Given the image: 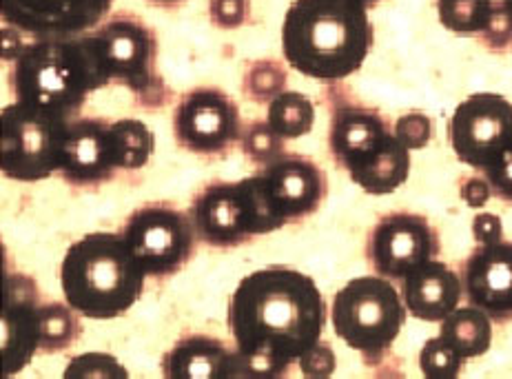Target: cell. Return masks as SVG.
<instances>
[{
  "label": "cell",
  "instance_id": "1",
  "mask_svg": "<svg viewBox=\"0 0 512 379\" xmlns=\"http://www.w3.org/2000/svg\"><path fill=\"white\" fill-rule=\"evenodd\" d=\"M326 304L309 275L266 266L233 291L229 329L244 377H282L322 340Z\"/></svg>",
  "mask_w": 512,
  "mask_h": 379
},
{
  "label": "cell",
  "instance_id": "2",
  "mask_svg": "<svg viewBox=\"0 0 512 379\" xmlns=\"http://www.w3.org/2000/svg\"><path fill=\"white\" fill-rule=\"evenodd\" d=\"M371 47L368 7L357 0H293L284 16V58L306 78H348L364 65Z\"/></svg>",
  "mask_w": 512,
  "mask_h": 379
},
{
  "label": "cell",
  "instance_id": "3",
  "mask_svg": "<svg viewBox=\"0 0 512 379\" xmlns=\"http://www.w3.org/2000/svg\"><path fill=\"white\" fill-rule=\"evenodd\" d=\"M149 275L120 233H87L60 264L65 302L89 320H116L136 304Z\"/></svg>",
  "mask_w": 512,
  "mask_h": 379
},
{
  "label": "cell",
  "instance_id": "4",
  "mask_svg": "<svg viewBox=\"0 0 512 379\" xmlns=\"http://www.w3.org/2000/svg\"><path fill=\"white\" fill-rule=\"evenodd\" d=\"M9 85L18 102L74 120L89 94L102 89L80 36L34 38L14 58Z\"/></svg>",
  "mask_w": 512,
  "mask_h": 379
},
{
  "label": "cell",
  "instance_id": "5",
  "mask_svg": "<svg viewBox=\"0 0 512 379\" xmlns=\"http://www.w3.org/2000/svg\"><path fill=\"white\" fill-rule=\"evenodd\" d=\"M191 222L196 235L209 247L233 249L284 227L262 178L255 173L238 182H211L191 202Z\"/></svg>",
  "mask_w": 512,
  "mask_h": 379
},
{
  "label": "cell",
  "instance_id": "6",
  "mask_svg": "<svg viewBox=\"0 0 512 379\" xmlns=\"http://www.w3.org/2000/svg\"><path fill=\"white\" fill-rule=\"evenodd\" d=\"M406 313L402 295L382 275H362L346 282L331 304L335 335L368 362H380L395 344Z\"/></svg>",
  "mask_w": 512,
  "mask_h": 379
},
{
  "label": "cell",
  "instance_id": "7",
  "mask_svg": "<svg viewBox=\"0 0 512 379\" xmlns=\"http://www.w3.org/2000/svg\"><path fill=\"white\" fill-rule=\"evenodd\" d=\"M87 56L102 87L125 85L131 94L149 96L158 85V38L145 20L133 14H116L80 34Z\"/></svg>",
  "mask_w": 512,
  "mask_h": 379
},
{
  "label": "cell",
  "instance_id": "8",
  "mask_svg": "<svg viewBox=\"0 0 512 379\" xmlns=\"http://www.w3.org/2000/svg\"><path fill=\"white\" fill-rule=\"evenodd\" d=\"M69 122L18 100L7 105L0 131V165L5 176L16 182H38L60 171Z\"/></svg>",
  "mask_w": 512,
  "mask_h": 379
},
{
  "label": "cell",
  "instance_id": "9",
  "mask_svg": "<svg viewBox=\"0 0 512 379\" xmlns=\"http://www.w3.org/2000/svg\"><path fill=\"white\" fill-rule=\"evenodd\" d=\"M149 278L178 273L196 251L191 215L169 204H147L133 211L120 231Z\"/></svg>",
  "mask_w": 512,
  "mask_h": 379
},
{
  "label": "cell",
  "instance_id": "10",
  "mask_svg": "<svg viewBox=\"0 0 512 379\" xmlns=\"http://www.w3.org/2000/svg\"><path fill=\"white\" fill-rule=\"evenodd\" d=\"M448 138L459 162L484 173L512 147V102L490 91L468 96L448 122Z\"/></svg>",
  "mask_w": 512,
  "mask_h": 379
},
{
  "label": "cell",
  "instance_id": "11",
  "mask_svg": "<svg viewBox=\"0 0 512 379\" xmlns=\"http://www.w3.org/2000/svg\"><path fill=\"white\" fill-rule=\"evenodd\" d=\"M173 136L182 149L198 156H218L240 142V109L222 89H193L173 111Z\"/></svg>",
  "mask_w": 512,
  "mask_h": 379
},
{
  "label": "cell",
  "instance_id": "12",
  "mask_svg": "<svg viewBox=\"0 0 512 379\" xmlns=\"http://www.w3.org/2000/svg\"><path fill=\"white\" fill-rule=\"evenodd\" d=\"M366 251L377 275L402 282L417 266L437 258L439 238L424 215L388 213L368 233Z\"/></svg>",
  "mask_w": 512,
  "mask_h": 379
},
{
  "label": "cell",
  "instance_id": "13",
  "mask_svg": "<svg viewBox=\"0 0 512 379\" xmlns=\"http://www.w3.org/2000/svg\"><path fill=\"white\" fill-rule=\"evenodd\" d=\"M114 0H0L5 25L34 38H74L98 27Z\"/></svg>",
  "mask_w": 512,
  "mask_h": 379
},
{
  "label": "cell",
  "instance_id": "14",
  "mask_svg": "<svg viewBox=\"0 0 512 379\" xmlns=\"http://www.w3.org/2000/svg\"><path fill=\"white\" fill-rule=\"evenodd\" d=\"M258 176L280 218L289 224L320 209L326 198V176L317 162L298 153H282Z\"/></svg>",
  "mask_w": 512,
  "mask_h": 379
},
{
  "label": "cell",
  "instance_id": "15",
  "mask_svg": "<svg viewBox=\"0 0 512 379\" xmlns=\"http://www.w3.org/2000/svg\"><path fill=\"white\" fill-rule=\"evenodd\" d=\"M111 122L102 118H74L67 125L60 176L74 187H96L118 171Z\"/></svg>",
  "mask_w": 512,
  "mask_h": 379
},
{
  "label": "cell",
  "instance_id": "16",
  "mask_svg": "<svg viewBox=\"0 0 512 379\" xmlns=\"http://www.w3.org/2000/svg\"><path fill=\"white\" fill-rule=\"evenodd\" d=\"M40 304L36 282L27 275L5 278L3 297V377L23 371L40 351Z\"/></svg>",
  "mask_w": 512,
  "mask_h": 379
},
{
  "label": "cell",
  "instance_id": "17",
  "mask_svg": "<svg viewBox=\"0 0 512 379\" xmlns=\"http://www.w3.org/2000/svg\"><path fill=\"white\" fill-rule=\"evenodd\" d=\"M468 302L490 320H512V242L477 244L462 275Z\"/></svg>",
  "mask_w": 512,
  "mask_h": 379
},
{
  "label": "cell",
  "instance_id": "18",
  "mask_svg": "<svg viewBox=\"0 0 512 379\" xmlns=\"http://www.w3.org/2000/svg\"><path fill=\"white\" fill-rule=\"evenodd\" d=\"M393 129L373 109L366 107H337L331 116L329 147L337 165L348 171V176L364 169L380 156Z\"/></svg>",
  "mask_w": 512,
  "mask_h": 379
},
{
  "label": "cell",
  "instance_id": "19",
  "mask_svg": "<svg viewBox=\"0 0 512 379\" xmlns=\"http://www.w3.org/2000/svg\"><path fill=\"white\" fill-rule=\"evenodd\" d=\"M399 295L415 320L442 324L450 313L459 309L464 284L448 264L430 260L406 275Z\"/></svg>",
  "mask_w": 512,
  "mask_h": 379
},
{
  "label": "cell",
  "instance_id": "20",
  "mask_svg": "<svg viewBox=\"0 0 512 379\" xmlns=\"http://www.w3.org/2000/svg\"><path fill=\"white\" fill-rule=\"evenodd\" d=\"M167 379H229L244 377L240 357L218 337L187 335L162 357Z\"/></svg>",
  "mask_w": 512,
  "mask_h": 379
},
{
  "label": "cell",
  "instance_id": "21",
  "mask_svg": "<svg viewBox=\"0 0 512 379\" xmlns=\"http://www.w3.org/2000/svg\"><path fill=\"white\" fill-rule=\"evenodd\" d=\"M408 176H411V149L402 145L393 133L380 156L371 165L351 173V180L371 196H388L402 187Z\"/></svg>",
  "mask_w": 512,
  "mask_h": 379
},
{
  "label": "cell",
  "instance_id": "22",
  "mask_svg": "<svg viewBox=\"0 0 512 379\" xmlns=\"http://www.w3.org/2000/svg\"><path fill=\"white\" fill-rule=\"evenodd\" d=\"M439 337L448 342L464 360L488 353L493 344V320L477 306H459L442 322Z\"/></svg>",
  "mask_w": 512,
  "mask_h": 379
},
{
  "label": "cell",
  "instance_id": "23",
  "mask_svg": "<svg viewBox=\"0 0 512 379\" xmlns=\"http://www.w3.org/2000/svg\"><path fill=\"white\" fill-rule=\"evenodd\" d=\"M266 122L280 133L284 140H295L309 133L315 125L313 102L300 91H282L269 102Z\"/></svg>",
  "mask_w": 512,
  "mask_h": 379
},
{
  "label": "cell",
  "instance_id": "24",
  "mask_svg": "<svg viewBox=\"0 0 512 379\" xmlns=\"http://www.w3.org/2000/svg\"><path fill=\"white\" fill-rule=\"evenodd\" d=\"M111 138H114L118 167L122 171L147 167L153 156V147H156V138L145 122L133 118L111 122Z\"/></svg>",
  "mask_w": 512,
  "mask_h": 379
},
{
  "label": "cell",
  "instance_id": "25",
  "mask_svg": "<svg viewBox=\"0 0 512 379\" xmlns=\"http://www.w3.org/2000/svg\"><path fill=\"white\" fill-rule=\"evenodd\" d=\"M495 12V0H437L439 20L455 34H486Z\"/></svg>",
  "mask_w": 512,
  "mask_h": 379
},
{
  "label": "cell",
  "instance_id": "26",
  "mask_svg": "<svg viewBox=\"0 0 512 379\" xmlns=\"http://www.w3.org/2000/svg\"><path fill=\"white\" fill-rule=\"evenodd\" d=\"M78 311L65 302H49L40 306V351H65L78 340Z\"/></svg>",
  "mask_w": 512,
  "mask_h": 379
},
{
  "label": "cell",
  "instance_id": "27",
  "mask_svg": "<svg viewBox=\"0 0 512 379\" xmlns=\"http://www.w3.org/2000/svg\"><path fill=\"white\" fill-rule=\"evenodd\" d=\"M464 357L442 337H430L419 351V371L428 379H455L464 368Z\"/></svg>",
  "mask_w": 512,
  "mask_h": 379
},
{
  "label": "cell",
  "instance_id": "28",
  "mask_svg": "<svg viewBox=\"0 0 512 379\" xmlns=\"http://www.w3.org/2000/svg\"><path fill=\"white\" fill-rule=\"evenodd\" d=\"M240 145L244 156L262 167L284 153V138L264 120H255L242 131Z\"/></svg>",
  "mask_w": 512,
  "mask_h": 379
},
{
  "label": "cell",
  "instance_id": "29",
  "mask_svg": "<svg viewBox=\"0 0 512 379\" xmlns=\"http://www.w3.org/2000/svg\"><path fill=\"white\" fill-rule=\"evenodd\" d=\"M65 379H127L129 371L109 353L76 355L65 368Z\"/></svg>",
  "mask_w": 512,
  "mask_h": 379
},
{
  "label": "cell",
  "instance_id": "30",
  "mask_svg": "<svg viewBox=\"0 0 512 379\" xmlns=\"http://www.w3.org/2000/svg\"><path fill=\"white\" fill-rule=\"evenodd\" d=\"M286 85V74L275 65V63H255L249 67L247 76H244V89L247 94L258 100H273L275 96H280Z\"/></svg>",
  "mask_w": 512,
  "mask_h": 379
},
{
  "label": "cell",
  "instance_id": "31",
  "mask_svg": "<svg viewBox=\"0 0 512 379\" xmlns=\"http://www.w3.org/2000/svg\"><path fill=\"white\" fill-rule=\"evenodd\" d=\"M393 133L411 151L424 149L433 138V122L424 114H406L395 122Z\"/></svg>",
  "mask_w": 512,
  "mask_h": 379
},
{
  "label": "cell",
  "instance_id": "32",
  "mask_svg": "<svg viewBox=\"0 0 512 379\" xmlns=\"http://www.w3.org/2000/svg\"><path fill=\"white\" fill-rule=\"evenodd\" d=\"M298 364L304 377H320V379L331 377L337 368L335 353L331 351V346H326L322 342H317L313 348H309V351L300 357Z\"/></svg>",
  "mask_w": 512,
  "mask_h": 379
},
{
  "label": "cell",
  "instance_id": "33",
  "mask_svg": "<svg viewBox=\"0 0 512 379\" xmlns=\"http://www.w3.org/2000/svg\"><path fill=\"white\" fill-rule=\"evenodd\" d=\"M209 16L213 25L222 29H235L247 23L249 0H211Z\"/></svg>",
  "mask_w": 512,
  "mask_h": 379
},
{
  "label": "cell",
  "instance_id": "34",
  "mask_svg": "<svg viewBox=\"0 0 512 379\" xmlns=\"http://www.w3.org/2000/svg\"><path fill=\"white\" fill-rule=\"evenodd\" d=\"M484 178L497 198L512 202V147L501 153L495 165H490L484 171Z\"/></svg>",
  "mask_w": 512,
  "mask_h": 379
},
{
  "label": "cell",
  "instance_id": "35",
  "mask_svg": "<svg viewBox=\"0 0 512 379\" xmlns=\"http://www.w3.org/2000/svg\"><path fill=\"white\" fill-rule=\"evenodd\" d=\"M473 238L477 244H495L504 240V224L493 213H479L473 220Z\"/></svg>",
  "mask_w": 512,
  "mask_h": 379
},
{
  "label": "cell",
  "instance_id": "36",
  "mask_svg": "<svg viewBox=\"0 0 512 379\" xmlns=\"http://www.w3.org/2000/svg\"><path fill=\"white\" fill-rule=\"evenodd\" d=\"M462 200L468 204L470 209H481L486 207L493 198V189H490V184L486 178H468L462 184Z\"/></svg>",
  "mask_w": 512,
  "mask_h": 379
},
{
  "label": "cell",
  "instance_id": "37",
  "mask_svg": "<svg viewBox=\"0 0 512 379\" xmlns=\"http://www.w3.org/2000/svg\"><path fill=\"white\" fill-rule=\"evenodd\" d=\"M147 3L156 5V7H176V5L184 3V0H147Z\"/></svg>",
  "mask_w": 512,
  "mask_h": 379
},
{
  "label": "cell",
  "instance_id": "38",
  "mask_svg": "<svg viewBox=\"0 0 512 379\" xmlns=\"http://www.w3.org/2000/svg\"><path fill=\"white\" fill-rule=\"evenodd\" d=\"M501 7H504V12H506V16L510 18V23H512V0H501Z\"/></svg>",
  "mask_w": 512,
  "mask_h": 379
},
{
  "label": "cell",
  "instance_id": "39",
  "mask_svg": "<svg viewBox=\"0 0 512 379\" xmlns=\"http://www.w3.org/2000/svg\"><path fill=\"white\" fill-rule=\"evenodd\" d=\"M357 3L364 5V7H373V5L380 3V0H357Z\"/></svg>",
  "mask_w": 512,
  "mask_h": 379
}]
</instances>
